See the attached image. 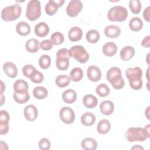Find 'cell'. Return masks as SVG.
I'll use <instances>...</instances> for the list:
<instances>
[{"instance_id":"1","label":"cell","mask_w":150,"mask_h":150,"mask_svg":"<svg viewBox=\"0 0 150 150\" xmlns=\"http://www.w3.org/2000/svg\"><path fill=\"white\" fill-rule=\"evenodd\" d=\"M149 124L144 128L130 127L125 132V135L128 142L144 141L149 137Z\"/></svg>"},{"instance_id":"2","label":"cell","mask_w":150,"mask_h":150,"mask_svg":"<svg viewBox=\"0 0 150 150\" xmlns=\"http://www.w3.org/2000/svg\"><path fill=\"white\" fill-rule=\"evenodd\" d=\"M106 77L115 89L120 90L124 87L125 81L121 76V71L120 68L115 66L111 67L107 72Z\"/></svg>"},{"instance_id":"3","label":"cell","mask_w":150,"mask_h":150,"mask_svg":"<svg viewBox=\"0 0 150 150\" xmlns=\"http://www.w3.org/2000/svg\"><path fill=\"white\" fill-rule=\"evenodd\" d=\"M21 13V6L19 4H15L4 7L1 11V16L3 21L9 22L16 20L20 17Z\"/></svg>"},{"instance_id":"4","label":"cell","mask_w":150,"mask_h":150,"mask_svg":"<svg viewBox=\"0 0 150 150\" xmlns=\"http://www.w3.org/2000/svg\"><path fill=\"white\" fill-rule=\"evenodd\" d=\"M128 16L127 9L122 6L111 7L107 13V18L110 21L124 22Z\"/></svg>"},{"instance_id":"5","label":"cell","mask_w":150,"mask_h":150,"mask_svg":"<svg viewBox=\"0 0 150 150\" xmlns=\"http://www.w3.org/2000/svg\"><path fill=\"white\" fill-rule=\"evenodd\" d=\"M70 57H73L80 63H86L89 59V54L81 45H74L69 49Z\"/></svg>"},{"instance_id":"6","label":"cell","mask_w":150,"mask_h":150,"mask_svg":"<svg viewBox=\"0 0 150 150\" xmlns=\"http://www.w3.org/2000/svg\"><path fill=\"white\" fill-rule=\"evenodd\" d=\"M41 15V5L39 1L30 0L27 4L26 16L30 21L38 19Z\"/></svg>"},{"instance_id":"7","label":"cell","mask_w":150,"mask_h":150,"mask_svg":"<svg viewBox=\"0 0 150 150\" xmlns=\"http://www.w3.org/2000/svg\"><path fill=\"white\" fill-rule=\"evenodd\" d=\"M56 67L60 70H66L69 68V50L66 48H62L59 49L56 53Z\"/></svg>"},{"instance_id":"8","label":"cell","mask_w":150,"mask_h":150,"mask_svg":"<svg viewBox=\"0 0 150 150\" xmlns=\"http://www.w3.org/2000/svg\"><path fill=\"white\" fill-rule=\"evenodd\" d=\"M59 117L62 121L67 124H72L75 120L74 112L69 107H63L60 110Z\"/></svg>"},{"instance_id":"9","label":"cell","mask_w":150,"mask_h":150,"mask_svg":"<svg viewBox=\"0 0 150 150\" xmlns=\"http://www.w3.org/2000/svg\"><path fill=\"white\" fill-rule=\"evenodd\" d=\"M83 8V3L79 0L70 1L67 7L66 13L71 17H75L81 12Z\"/></svg>"},{"instance_id":"10","label":"cell","mask_w":150,"mask_h":150,"mask_svg":"<svg viewBox=\"0 0 150 150\" xmlns=\"http://www.w3.org/2000/svg\"><path fill=\"white\" fill-rule=\"evenodd\" d=\"M0 134L1 135L6 134L9 131V121L10 116L6 110L0 111Z\"/></svg>"},{"instance_id":"11","label":"cell","mask_w":150,"mask_h":150,"mask_svg":"<svg viewBox=\"0 0 150 150\" xmlns=\"http://www.w3.org/2000/svg\"><path fill=\"white\" fill-rule=\"evenodd\" d=\"M64 2V0H49L47 3H46L45 7V10L46 14L49 16L54 15L57 12L58 8L62 6Z\"/></svg>"},{"instance_id":"12","label":"cell","mask_w":150,"mask_h":150,"mask_svg":"<svg viewBox=\"0 0 150 150\" xmlns=\"http://www.w3.org/2000/svg\"><path fill=\"white\" fill-rule=\"evenodd\" d=\"M87 76L90 81L97 82L101 78V70L96 65H91L87 68Z\"/></svg>"},{"instance_id":"13","label":"cell","mask_w":150,"mask_h":150,"mask_svg":"<svg viewBox=\"0 0 150 150\" xmlns=\"http://www.w3.org/2000/svg\"><path fill=\"white\" fill-rule=\"evenodd\" d=\"M125 76L128 79V81L142 79V69L139 67H129L125 71Z\"/></svg>"},{"instance_id":"14","label":"cell","mask_w":150,"mask_h":150,"mask_svg":"<svg viewBox=\"0 0 150 150\" xmlns=\"http://www.w3.org/2000/svg\"><path fill=\"white\" fill-rule=\"evenodd\" d=\"M23 114L25 118L29 121H35L38 115V110L36 106L32 104H29L26 105L23 111Z\"/></svg>"},{"instance_id":"15","label":"cell","mask_w":150,"mask_h":150,"mask_svg":"<svg viewBox=\"0 0 150 150\" xmlns=\"http://www.w3.org/2000/svg\"><path fill=\"white\" fill-rule=\"evenodd\" d=\"M3 70L5 74L10 78H15L18 74V69L15 64L6 62L3 64Z\"/></svg>"},{"instance_id":"16","label":"cell","mask_w":150,"mask_h":150,"mask_svg":"<svg viewBox=\"0 0 150 150\" xmlns=\"http://www.w3.org/2000/svg\"><path fill=\"white\" fill-rule=\"evenodd\" d=\"M83 36V31L79 26L71 27L68 32V37L71 42H77L80 40Z\"/></svg>"},{"instance_id":"17","label":"cell","mask_w":150,"mask_h":150,"mask_svg":"<svg viewBox=\"0 0 150 150\" xmlns=\"http://www.w3.org/2000/svg\"><path fill=\"white\" fill-rule=\"evenodd\" d=\"M34 31L36 36L40 38L45 37L49 32V27L45 22H40L35 25Z\"/></svg>"},{"instance_id":"18","label":"cell","mask_w":150,"mask_h":150,"mask_svg":"<svg viewBox=\"0 0 150 150\" xmlns=\"http://www.w3.org/2000/svg\"><path fill=\"white\" fill-rule=\"evenodd\" d=\"M101 112L105 115H111L114 110V105L112 101L110 100H105L100 104Z\"/></svg>"},{"instance_id":"19","label":"cell","mask_w":150,"mask_h":150,"mask_svg":"<svg viewBox=\"0 0 150 150\" xmlns=\"http://www.w3.org/2000/svg\"><path fill=\"white\" fill-rule=\"evenodd\" d=\"M135 53V49L131 46H124L120 51V58L124 61H128L131 59Z\"/></svg>"},{"instance_id":"20","label":"cell","mask_w":150,"mask_h":150,"mask_svg":"<svg viewBox=\"0 0 150 150\" xmlns=\"http://www.w3.org/2000/svg\"><path fill=\"white\" fill-rule=\"evenodd\" d=\"M105 35L110 38H116L121 33V29L117 25H108L104 29Z\"/></svg>"},{"instance_id":"21","label":"cell","mask_w":150,"mask_h":150,"mask_svg":"<svg viewBox=\"0 0 150 150\" xmlns=\"http://www.w3.org/2000/svg\"><path fill=\"white\" fill-rule=\"evenodd\" d=\"M102 51L105 56L111 57L116 54L117 52V46L114 42H109L103 45Z\"/></svg>"},{"instance_id":"22","label":"cell","mask_w":150,"mask_h":150,"mask_svg":"<svg viewBox=\"0 0 150 150\" xmlns=\"http://www.w3.org/2000/svg\"><path fill=\"white\" fill-rule=\"evenodd\" d=\"M63 100L67 104H72L77 99V93L73 89H67L62 94Z\"/></svg>"},{"instance_id":"23","label":"cell","mask_w":150,"mask_h":150,"mask_svg":"<svg viewBox=\"0 0 150 150\" xmlns=\"http://www.w3.org/2000/svg\"><path fill=\"white\" fill-rule=\"evenodd\" d=\"M16 30L21 36H26L30 32V26L25 21H21L16 24Z\"/></svg>"},{"instance_id":"24","label":"cell","mask_w":150,"mask_h":150,"mask_svg":"<svg viewBox=\"0 0 150 150\" xmlns=\"http://www.w3.org/2000/svg\"><path fill=\"white\" fill-rule=\"evenodd\" d=\"M81 146L86 150H95L97 148V142L92 138H86L81 142Z\"/></svg>"},{"instance_id":"25","label":"cell","mask_w":150,"mask_h":150,"mask_svg":"<svg viewBox=\"0 0 150 150\" xmlns=\"http://www.w3.org/2000/svg\"><path fill=\"white\" fill-rule=\"evenodd\" d=\"M84 105L88 108L96 107L98 104V100L96 96L92 94H86L83 98Z\"/></svg>"},{"instance_id":"26","label":"cell","mask_w":150,"mask_h":150,"mask_svg":"<svg viewBox=\"0 0 150 150\" xmlns=\"http://www.w3.org/2000/svg\"><path fill=\"white\" fill-rule=\"evenodd\" d=\"M13 88L16 93H25L28 92L29 86L26 81L22 79H19L15 81Z\"/></svg>"},{"instance_id":"27","label":"cell","mask_w":150,"mask_h":150,"mask_svg":"<svg viewBox=\"0 0 150 150\" xmlns=\"http://www.w3.org/2000/svg\"><path fill=\"white\" fill-rule=\"evenodd\" d=\"M111 124L107 119L101 120L97 124V131L100 134H105L110 131Z\"/></svg>"},{"instance_id":"28","label":"cell","mask_w":150,"mask_h":150,"mask_svg":"<svg viewBox=\"0 0 150 150\" xmlns=\"http://www.w3.org/2000/svg\"><path fill=\"white\" fill-rule=\"evenodd\" d=\"M26 50L30 53H36L40 49V43L38 40L32 38L26 41L25 44Z\"/></svg>"},{"instance_id":"29","label":"cell","mask_w":150,"mask_h":150,"mask_svg":"<svg viewBox=\"0 0 150 150\" xmlns=\"http://www.w3.org/2000/svg\"><path fill=\"white\" fill-rule=\"evenodd\" d=\"M96 116L91 112H84L81 117V122L84 126H91L96 121Z\"/></svg>"},{"instance_id":"30","label":"cell","mask_w":150,"mask_h":150,"mask_svg":"<svg viewBox=\"0 0 150 150\" xmlns=\"http://www.w3.org/2000/svg\"><path fill=\"white\" fill-rule=\"evenodd\" d=\"M129 27L132 31H139L143 27V22L139 17H133L129 22Z\"/></svg>"},{"instance_id":"31","label":"cell","mask_w":150,"mask_h":150,"mask_svg":"<svg viewBox=\"0 0 150 150\" xmlns=\"http://www.w3.org/2000/svg\"><path fill=\"white\" fill-rule=\"evenodd\" d=\"M33 95L38 100L44 99L47 96L48 91L45 87L37 86L33 90Z\"/></svg>"},{"instance_id":"32","label":"cell","mask_w":150,"mask_h":150,"mask_svg":"<svg viewBox=\"0 0 150 150\" xmlns=\"http://www.w3.org/2000/svg\"><path fill=\"white\" fill-rule=\"evenodd\" d=\"M69 77L73 81L77 82L80 81L83 77V71L80 67H74L70 72Z\"/></svg>"},{"instance_id":"33","label":"cell","mask_w":150,"mask_h":150,"mask_svg":"<svg viewBox=\"0 0 150 150\" xmlns=\"http://www.w3.org/2000/svg\"><path fill=\"white\" fill-rule=\"evenodd\" d=\"M13 100L19 104H24L28 101L30 99V95L28 92L25 93H16L13 94Z\"/></svg>"},{"instance_id":"34","label":"cell","mask_w":150,"mask_h":150,"mask_svg":"<svg viewBox=\"0 0 150 150\" xmlns=\"http://www.w3.org/2000/svg\"><path fill=\"white\" fill-rule=\"evenodd\" d=\"M70 80L71 79L70 77L66 74H62L56 77L55 79V83L58 87L63 88L69 86L70 83Z\"/></svg>"},{"instance_id":"35","label":"cell","mask_w":150,"mask_h":150,"mask_svg":"<svg viewBox=\"0 0 150 150\" xmlns=\"http://www.w3.org/2000/svg\"><path fill=\"white\" fill-rule=\"evenodd\" d=\"M100 33L95 29H91L87 31L86 35L87 40L90 43H96L100 39Z\"/></svg>"},{"instance_id":"36","label":"cell","mask_w":150,"mask_h":150,"mask_svg":"<svg viewBox=\"0 0 150 150\" xmlns=\"http://www.w3.org/2000/svg\"><path fill=\"white\" fill-rule=\"evenodd\" d=\"M110 88L108 86L104 84L101 83L98 85L96 88V93L101 97H104L107 96L110 93Z\"/></svg>"},{"instance_id":"37","label":"cell","mask_w":150,"mask_h":150,"mask_svg":"<svg viewBox=\"0 0 150 150\" xmlns=\"http://www.w3.org/2000/svg\"><path fill=\"white\" fill-rule=\"evenodd\" d=\"M129 7L132 13L138 14L140 12L142 8L141 2L139 0H130L129 2Z\"/></svg>"},{"instance_id":"38","label":"cell","mask_w":150,"mask_h":150,"mask_svg":"<svg viewBox=\"0 0 150 150\" xmlns=\"http://www.w3.org/2000/svg\"><path fill=\"white\" fill-rule=\"evenodd\" d=\"M51 63L50 57L47 54H43L39 59V66L43 69H48Z\"/></svg>"},{"instance_id":"39","label":"cell","mask_w":150,"mask_h":150,"mask_svg":"<svg viewBox=\"0 0 150 150\" xmlns=\"http://www.w3.org/2000/svg\"><path fill=\"white\" fill-rule=\"evenodd\" d=\"M64 36L63 33L59 32H55L53 33L50 36V40L54 45H59L64 41Z\"/></svg>"},{"instance_id":"40","label":"cell","mask_w":150,"mask_h":150,"mask_svg":"<svg viewBox=\"0 0 150 150\" xmlns=\"http://www.w3.org/2000/svg\"><path fill=\"white\" fill-rule=\"evenodd\" d=\"M29 78L33 83H40L43 81L44 76L42 73L37 70H35Z\"/></svg>"},{"instance_id":"41","label":"cell","mask_w":150,"mask_h":150,"mask_svg":"<svg viewBox=\"0 0 150 150\" xmlns=\"http://www.w3.org/2000/svg\"><path fill=\"white\" fill-rule=\"evenodd\" d=\"M36 70V67L32 64H26L22 67V73L26 77H30L33 71Z\"/></svg>"},{"instance_id":"42","label":"cell","mask_w":150,"mask_h":150,"mask_svg":"<svg viewBox=\"0 0 150 150\" xmlns=\"http://www.w3.org/2000/svg\"><path fill=\"white\" fill-rule=\"evenodd\" d=\"M38 146L42 150H49L51 146L50 141L46 138H43L39 141Z\"/></svg>"},{"instance_id":"43","label":"cell","mask_w":150,"mask_h":150,"mask_svg":"<svg viewBox=\"0 0 150 150\" xmlns=\"http://www.w3.org/2000/svg\"><path fill=\"white\" fill-rule=\"evenodd\" d=\"M53 43L50 39H45L40 43V47L43 50H49L52 49Z\"/></svg>"},{"instance_id":"44","label":"cell","mask_w":150,"mask_h":150,"mask_svg":"<svg viewBox=\"0 0 150 150\" xmlns=\"http://www.w3.org/2000/svg\"><path fill=\"white\" fill-rule=\"evenodd\" d=\"M142 46L144 47H149L150 46V36L148 35L145 37L141 42Z\"/></svg>"},{"instance_id":"45","label":"cell","mask_w":150,"mask_h":150,"mask_svg":"<svg viewBox=\"0 0 150 150\" xmlns=\"http://www.w3.org/2000/svg\"><path fill=\"white\" fill-rule=\"evenodd\" d=\"M149 13H150V7L147 6L143 12V17L145 21L149 22Z\"/></svg>"},{"instance_id":"46","label":"cell","mask_w":150,"mask_h":150,"mask_svg":"<svg viewBox=\"0 0 150 150\" xmlns=\"http://www.w3.org/2000/svg\"><path fill=\"white\" fill-rule=\"evenodd\" d=\"M5 90V85L4 82L1 80V94H3V92Z\"/></svg>"},{"instance_id":"47","label":"cell","mask_w":150,"mask_h":150,"mask_svg":"<svg viewBox=\"0 0 150 150\" xmlns=\"http://www.w3.org/2000/svg\"><path fill=\"white\" fill-rule=\"evenodd\" d=\"M131 149H144V148L142 146H141L139 145H135L133 147H132Z\"/></svg>"},{"instance_id":"48","label":"cell","mask_w":150,"mask_h":150,"mask_svg":"<svg viewBox=\"0 0 150 150\" xmlns=\"http://www.w3.org/2000/svg\"><path fill=\"white\" fill-rule=\"evenodd\" d=\"M5 101V97L3 94H1V105H2Z\"/></svg>"},{"instance_id":"49","label":"cell","mask_w":150,"mask_h":150,"mask_svg":"<svg viewBox=\"0 0 150 150\" xmlns=\"http://www.w3.org/2000/svg\"><path fill=\"white\" fill-rule=\"evenodd\" d=\"M149 68H148V70H147V75H146V78H147V79L149 80V77H148V72H149Z\"/></svg>"}]
</instances>
